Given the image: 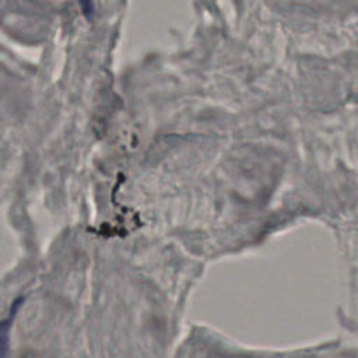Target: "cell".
Instances as JSON below:
<instances>
[{"mask_svg": "<svg viewBox=\"0 0 358 358\" xmlns=\"http://www.w3.org/2000/svg\"><path fill=\"white\" fill-rule=\"evenodd\" d=\"M12 323V315L8 320L0 322V355H5L8 351V343H9V330Z\"/></svg>", "mask_w": 358, "mask_h": 358, "instance_id": "obj_1", "label": "cell"}]
</instances>
